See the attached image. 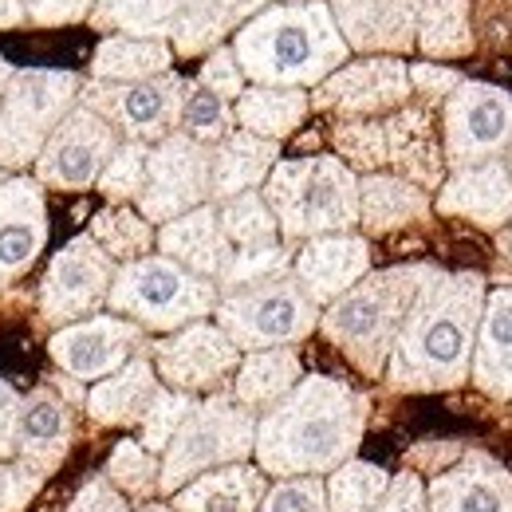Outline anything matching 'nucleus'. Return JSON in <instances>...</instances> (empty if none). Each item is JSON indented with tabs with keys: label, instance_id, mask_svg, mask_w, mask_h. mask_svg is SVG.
Wrapping results in <instances>:
<instances>
[{
	"label": "nucleus",
	"instance_id": "obj_23",
	"mask_svg": "<svg viewBox=\"0 0 512 512\" xmlns=\"http://www.w3.org/2000/svg\"><path fill=\"white\" fill-rule=\"evenodd\" d=\"M67 449H71V406L52 386H36L28 398H20L16 457L52 477Z\"/></svg>",
	"mask_w": 512,
	"mask_h": 512
},
{
	"label": "nucleus",
	"instance_id": "obj_58",
	"mask_svg": "<svg viewBox=\"0 0 512 512\" xmlns=\"http://www.w3.org/2000/svg\"><path fill=\"white\" fill-rule=\"evenodd\" d=\"M509 174H512V158H509Z\"/></svg>",
	"mask_w": 512,
	"mask_h": 512
},
{
	"label": "nucleus",
	"instance_id": "obj_41",
	"mask_svg": "<svg viewBox=\"0 0 512 512\" xmlns=\"http://www.w3.org/2000/svg\"><path fill=\"white\" fill-rule=\"evenodd\" d=\"M233 111H229V99L213 95L209 87L201 83H186V99H182V115H178V130L190 134L205 146H217L225 134H233Z\"/></svg>",
	"mask_w": 512,
	"mask_h": 512
},
{
	"label": "nucleus",
	"instance_id": "obj_9",
	"mask_svg": "<svg viewBox=\"0 0 512 512\" xmlns=\"http://www.w3.org/2000/svg\"><path fill=\"white\" fill-rule=\"evenodd\" d=\"M79 75L75 71H48V67H24L12 75L4 107H0V166L16 170L40 158L48 138L67 119V111L79 99Z\"/></svg>",
	"mask_w": 512,
	"mask_h": 512
},
{
	"label": "nucleus",
	"instance_id": "obj_55",
	"mask_svg": "<svg viewBox=\"0 0 512 512\" xmlns=\"http://www.w3.org/2000/svg\"><path fill=\"white\" fill-rule=\"evenodd\" d=\"M497 233H501V237H497V245H501V253L509 256L512 260V221L509 225H505V229H497Z\"/></svg>",
	"mask_w": 512,
	"mask_h": 512
},
{
	"label": "nucleus",
	"instance_id": "obj_8",
	"mask_svg": "<svg viewBox=\"0 0 512 512\" xmlns=\"http://www.w3.org/2000/svg\"><path fill=\"white\" fill-rule=\"evenodd\" d=\"M213 312H217V327L241 351L292 347L320 327V304L288 272L276 280L253 284V288L225 292Z\"/></svg>",
	"mask_w": 512,
	"mask_h": 512
},
{
	"label": "nucleus",
	"instance_id": "obj_44",
	"mask_svg": "<svg viewBox=\"0 0 512 512\" xmlns=\"http://www.w3.org/2000/svg\"><path fill=\"white\" fill-rule=\"evenodd\" d=\"M146 158H150V146L146 142H119V150L111 154V162L103 166L99 174V193L107 201H130L138 197L146 186Z\"/></svg>",
	"mask_w": 512,
	"mask_h": 512
},
{
	"label": "nucleus",
	"instance_id": "obj_53",
	"mask_svg": "<svg viewBox=\"0 0 512 512\" xmlns=\"http://www.w3.org/2000/svg\"><path fill=\"white\" fill-rule=\"evenodd\" d=\"M28 20V4L24 0H0V32L4 28H16Z\"/></svg>",
	"mask_w": 512,
	"mask_h": 512
},
{
	"label": "nucleus",
	"instance_id": "obj_7",
	"mask_svg": "<svg viewBox=\"0 0 512 512\" xmlns=\"http://www.w3.org/2000/svg\"><path fill=\"white\" fill-rule=\"evenodd\" d=\"M253 446H256V410L241 406L229 394H213V398H205V402L193 406L190 418L182 422V430L174 434V442L166 446L158 493H170L174 497L182 485H190L193 477L253 457Z\"/></svg>",
	"mask_w": 512,
	"mask_h": 512
},
{
	"label": "nucleus",
	"instance_id": "obj_43",
	"mask_svg": "<svg viewBox=\"0 0 512 512\" xmlns=\"http://www.w3.org/2000/svg\"><path fill=\"white\" fill-rule=\"evenodd\" d=\"M197 406L193 402V394L186 390H158L154 394V402H150V410L142 414V446L154 449V453H166V446L174 442V434L182 430V422L190 418V410Z\"/></svg>",
	"mask_w": 512,
	"mask_h": 512
},
{
	"label": "nucleus",
	"instance_id": "obj_51",
	"mask_svg": "<svg viewBox=\"0 0 512 512\" xmlns=\"http://www.w3.org/2000/svg\"><path fill=\"white\" fill-rule=\"evenodd\" d=\"M457 83H461V75L449 71V67H434V64L410 67V87H418L426 99H446V95H453Z\"/></svg>",
	"mask_w": 512,
	"mask_h": 512
},
{
	"label": "nucleus",
	"instance_id": "obj_4",
	"mask_svg": "<svg viewBox=\"0 0 512 512\" xmlns=\"http://www.w3.org/2000/svg\"><path fill=\"white\" fill-rule=\"evenodd\" d=\"M430 272H434V264H398V268L363 276L355 288H347L339 300L327 304V312L320 316L323 335L367 379H383L394 339H398L402 323L410 316V304Z\"/></svg>",
	"mask_w": 512,
	"mask_h": 512
},
{
	"label": "nucleus",
	"instance_id": "obj_48",
	"mask_svg": "<svg viewBox=\"0 0 512 512\" xmlns=\"http://www.w3.org/2000/svg\"><path fill=\"white\" fill-rule=\"evenodd\" d=\"M67 512H130L127 497L111 485L107 473H95L83 481V489L75 493V501L67 505Z\"/></svg>",
	"mask_w": 512,
	"mask_h": 512
},
{
	"label": "nucleus",
	"instance_id": "obj_2",
	"mask_svg": "<svg viewBox=\"0 0 512 512\" xmlns=\"http://www.w3.org/2000/svg\"><path fill=\"white\" fill-rule=\"evenodd\" d=\"M485 308L481 272H430L410 304L383 379L390 390H453L473 371Z\"/></svg>",
	"mask_w": 512,
	"mask_h": 512
},
{
	"label": "nucleus",
	"instance_id": "obj_12",
	"mask_svg": "<svg viewBox=\"0 0 512 512\" xmlns=\"http://www.w3.org/2000/svg\"><path fill=\"white\" fill-rule=\"evenodd\" d=\"M119 150V130L111 127L99 111L91 107H71L67 119L48 138V146L36 158V182L48 190L83 193L91 190Z\"/></svg>",
	"mask_w": 512,
	"mask_h": 512
},
{
	"label": "nucleus",
	"instance_id": "obj_22",
	"mask_svg": "<svg viewBox=\"0 0 512 512\" xmlns=\"http://www.w3.org/2000/svg\"><path fill=\"white\" fill-rule=\"evenodd\" d=\"M438 213L461 217L477 229H505L512 221V174L501 158L481 162V166H461L453 170L442 193H438Z\"/></svg>",
	"mask_w": 512,
	"mask_h": 512
},
{
	"label": "nucleus",
	"instance_id": "obj_25",
	"mask_svg": "<svg viewBox=\"0 0 512 512\" xmlns=\"http://www.w3.org/2000/svg\"><path fill=\"white\" fill-rule=\"evenodd\" d=\"M158 249L170 256V260L186 264L197 276L221 280V272H225V264L233 256V241L225 237L217 209L205 201V205H197V209H190V213H182V217H174V221L162 225Z\"/></svg>",
	"mask_w": 512,
	"mask_h": 512
},
{
	"label": "nucleus",
	"instance_id": "obj_21",
	"mask_svg": "<svg viewBox=\"0 0 512 512\" xmlns=\"http://www.w3.org/2000/svg\"><path fill=\"white\" fill-rule=\"evenodd\" d=\"M292 268H296V280L304 284V292L316 304H331L371 272V245L355 233L312 237L296 253Z\"/></svg>",
	"mask_w": 512,
	"mask_h": 512
},
{
	"label": "nucleus",
	"instance_id": "obj_47",
	"mask_svg": "<svg viewBox=\"0 0 512 512\" xmlns=\"http://www.w3.org/2000/svg\"><path fill=\"white\" fill-rule=\"evenodd\" d=\"M197 83L209 87V91L221 95V99H241V91H245V71H241V64H237L233 48H217V52L205 60Z\"/></svg>",
	"mask_w": 512,
	"mask_h": 512
},
{
	"label": "nucleus",
	"instance_id": "obj_1",
	"mask_svg": "<svg viewBox=\"0 0 512 512\" xmlns=\"http://www.w3.org/2000/svg\"><path fill=\"white\" fill-rule=\"evenodd\" d=\"M371 398L355 386L308 375L256 422V465L272 477H323L355 457Z\"/></svg>",
	"mask_w": 512,
	"mask_h": 512
},
{
	"label": "nucleus",
	"instance_id": "obj_29",
	"mask_svg": "<svg viewBox=\"0 0 512 512\" xmlns=\"http://www.w3.org/2000/svg\"><path fill=\"white\" fill-rule=\"evenodd\" d=\"M158 390L162 386H158V371L150 367V359L134 355L115 375H107V379L91 386L87 414L99 426H134V422H142V414L150 410Z\"/></svg>",
	"mask_w": 512,
	"mask_h": 512
},
{
	"label": "nucleus",
	"instance_id": "obj_16",
	"mask_svg": "<svg viewBox=\"0 0 512 512\" xmlns=\"http://www.w3.org/2000/svg\"><path fill=\"white\" fill-rule=\"evenodd\" d=\"M138 347H142V323L119 320V316H91L56 331L48 343V355L75 383H87V379L115 375L123 363L134 359Z\"/></svg>",
	"mask_w": 512,
	"mask_h": 512
},
{
	"label": "nucleus",
	"instance_id": "obj_3",
	"mask_svg": "<svg viewBox=\"0 0 512 512\" xmlns=\"http://www.w3.org/2000/svg\"><path fill=\"white\" fill-rule=\"evenodd\" d=\"M233 56L264 87H308L347 64V40L323 0H288L237 28Z\"/></svg>",
	"mask_w": 512,
	"mask_h": 512
},
{
	"label": "nucleus",
	"instance_id": "obj_50",
	"mask_svg": "<svg viewBox=\"0 0 512 512\" xmlns=\"http://www.w3.org/2000/svg\"><path fill=\"white\" fill-rule=\"evenodd\" d=\"M28 4V20L40 28H60V24H75L83 16H91L95 0H24Z\"/></svg>",
	"mask_w": 512,
	"mask_h": 512
},
{
	"label": "nucleus",
	"instance_id": "obj_10",
	"mask_svg": "<svg viewBox=\"0 0 512 512\" xmlns=\"http://www.w3.org/2000/svg\"><path fill=\"white\" fill-rule=\"evenodd\" d=\"M213 190V146L174 130L150 146L146 158V186L138 193V213L154 221H174L209 201Z\"/></svg>",
	"mask_w": 512,
	"mask_h": 512
},
{
	"label": "nucleus",
	"instance_id": "obj_30",
	"mask_svg": "<svg viewBox=\"0 0 512 512\" xmlns=\"http://www.w3.org/2000/svg\"><path fill=\"white\" fill-rule=\"evenodd\" d=\"M430 197L422 186L394 178V174H367L359 182V225L371 237H383L394 229H406L414 221H426Z\"/></svg>",
	"mask_w": 512,
	"mask_h": 512
},
{
	"label": "nucleus",
	"instance_id": "obj_18",
	"mask_svg": "<svg viewBox=\"0 0 512 512\" xmlns=\"http://www.w3.org/2000/svg\"><path fill=\"white\" fill-rule=\"evenodd\" d=\"M410 99V67L402 60H363V64L335 67L316 91L320 111L339 115H379L390 107H402Z\"/></svg>",
	"mask_w": 512,
	"mask_h": 512
},
{
	"label": "nucleus",
	"instance_id": "obj_26",
	"mask_svg": "<svg viewBox=\"0 0 512 512\" xmlns=\"http://www.w3.org/2000/svg\"><path fill=\"white\" fill-rule=\"evenodd\" d=\"M469 379L481 394L512 402V288H497L493 296H485Z\"/></svg>",
	"mask_w": 512,
	"mask_h": 512
},
{
	"label": "nucleus",
	"instance_id": "obj_11",
	"mask_svg": "<svg viewBox=\"0 0 512 512\" xmlns=\"http://www.w3.org/2000/svg\"><path fill=\"white\" fill-rule=\"evenodd\" d=\"M182 99H186V79H178L174 71L154 75V79H138V83H107L95 79L91 87H79V103L99 111L115 130H123L130 142H162L166 134L178 130L182 115Z\"/></svg>",
	"mask_w": 512,
	"mask_h": 512
},
{
	"label": "nucleus",
	"instance_id": "obj_34",
	"mask_svg": "<svg viewBox=\"0 0 512 512\" xmlns=\"http://www.w3.org/2000/svg\"><path fill=\"white\" fill-rule=\"evenodd\" d=\"M308 107L312 103L300 87H264V83H256L249 91H241V99H237V123L260 134V138L280 142L304 123Z\"/></svg>",
	"mask_w": 512,
	"mask_h": 512
},
{
	"label": "nucleus",
	"instance_id": "obj_56",
	"mask_svg": "<svg viewBox=\"0 0 512 512\" xmlns=\"http://www.w3.org/2000/svg\"><path fill=\"white\" fill-rule=\"evenodd\" d=\"M138 512H178L174 505H154V501H142L138 505Z\"/></svg>",
	"mask_w": 512,
	"mask_h": 512
},
{
	"label": "nucleus",
	"instance_id": "obj_33",
	"mask_svg": "<svg viewBox=\"0 0 512 512\" xmlns=\"http://www.w3.org/2000/svg\"><path fill=\"white\" fill-rule=\"evenodd\" d=\"M174 64L170 44L150 40V36H111L95 48L91 75L107 79V83H138V79H154L166 75Z\"/></svg>",
	"mask_w": 512,
	"mask_h": 512
},
{
	"label": "nucleus",
	"instance_id": "obj_42",
	"mask_svg": "<svg viewBox=\"0 0 512 512\" xmlns=\"http://www.w3.org/2000/svg\"><path fill=\"white\" fill-rule=\"evenodd\" d=\"M103 473L111 477V485L119 493L150 501L158 493V481H162V461H158L154 449H146L142 442H119L111 449V461H107Z\"/></svg>",
	"mask_w": 512,
	"mask_h": 512
},
{
	"label": "nucleus",
	"instance_id": "obj_5",
	"mask_svg": "<svg viewBox=\"0 0 512 512\" xmlns=\"http://www.w3.org/2000/svg\"><path fill=\"white\" fill-rule=\"evenodd\" d=\"M264 201L284 241L351 233L359 225V178L343 158H288L264 178Z\"/></svg>",
	"mask_w": 512,
	"mask_h": 512
},
{
	"label": "nucleus",
	"instance_id": "obj_32",
	"mask_svg": "<svg viewBox=\"0 0 512 512\" xmlns=\"http://www.w3.org/2000/svg\"><path fill=\"white\" fill-rule=\"evenodd\" d=\"M304 379L300 355L292 347H268V351H249L245 363L237 367L233 379V398L249 410H268L276 406L292 386Z\"/></svg>",
	"mask_w": 512,
	"mask_h": 512
},
{
	"label": "nucleus",
	"instance_id": "obj_17",
	"mask_svg": "<svg viewBox=\"0 0 512 512\" xmlns=\"http://www.w3.org/2000/svg\"><path fill=\"white\" fill-rule=\"evenodd\" d=\"M430 512H512V473L485 449H465L426 485Z\"/></svg>",
	"mask_w": 512,
	"mask_h": 512
},
{
	"label": "nucleus",
	"instance_id": "obj_13",
	"mask_svg": "<svg viewBox=\"0 0 512 512\" xmlns=\"http://www.w3.org/2000/svg\"><path fill=\"white\" fill-rule=\"evenodd\" d=\"M512 146V95L489 83H457L446 103V162L453 170L501 158Z\"/></svg>",
	"mask_w": 512,
	"mask_h": 512
},
{
	"label": "nucleus",
	"instance_id": "obj_20",
	"mask_svg": "<svg viewBox=\"0 0 512 512\" xmlns=\"http://www.w3.org/2000/svg\"><path fill=\"white\" fill-rule=\"evenodd\" d=\"M422 0H335L331 16L359 52H406L418 44Z\"/></svg>",
	"mask_w": 512,
	"mask_h": 512
},
{
	"label": "nucleus",
	"instance_id": "obj_52",
	"mask_svg": "<svg viewBox=\"0 0 512 512\" xmlns=\"http://www.w3.org/2000/svg\"><path fill=\"white\" fill-rule=\"evenodd\" d=\"M16 418H20V398L12 386L0 383V461L16 453Z\"/></svg>",
	"mask_w": 512,
	"mask_h": 512
},
{
	"label": "nucleus",
	"instance_id": "obj_14",
	"mask_svg": "<svg viewBox=\"0 0 512 512\" xmlns=\"http://www.w3.org/2000/svg\"><path fill=\"white\" fill-rule=\"evenodd\" d=\"M115 256H107L95 237H75L52 256L48 276L40 284V316L44 323H75L79 316H95L115 284Z\"/></svg>",
	"mask_w": 512,
	"mask_h": 512
},
{
	"label": "nucleus",
	"instance_id": "obj_15",
	"mask_svg": "<svg viewBox=\"0 0 512 512\" xmlns=\"http://www.w3.org/2000/svg\"><path fill=\"white\" fill-rule=\"evenodd\" d=\"M150 355H154L158 379L170 390H186V394H197V390L217 394V386L241 367V347L217 323L205 320L182 327L162 343H150Z\"/></svg>",
	"mask_w": 512,
	"mask_h": 512
},
{
	"label": "nucleus",
	"instance_id": "obj_31",
	"mask_svg": "<svg viewBox=\"0 0 512 512\" xmlns=\"http://www.w3.org/2000/svg\"><path fill=\"white\" fill-rule=\"evenodd\" d=\"M272 0H186L178 20H174V40L182 56H197L205 48H213L225 32L241 28L245 20H253L256 12H264Z\"/></svg>",
	"mask_w": 512,
	"mask_h": 512
},
{
	"label": "nucleus",
	"instance_id": "obj_40",
	"mask_svg": "<svg viewBox=\"0 0 512 512\" xmlns=\"http://www.w3.org/2000/svg\"><path fill=\"white\" fill-rule=\"evenodd\" d=\"M292 268V253L288 245L280 241H268V245H241L233 249L221 280H217V292H237V288H253L264 280H276Z\"/></svg>",
	"mask_w": 512,
	"mask_h": 512
},
{
	"label": "nucleus",
	"instance_id": "obj_27",
	"mask_svg": "<svg viewBox=\"0 0 512 512\" xmlns=\"http://www.w3.org/2000/svg\"><path fill=\"white\" fill-rule=\"evenodd\" d=\"M264 493H268L264 469L237 461V465H221V469L193 477L190 485L174 493L170 505L178 512H256Z\"/></svg>",
	"mask_w": 512,
	"mask_h": 512
},
{
	"label": "nucleus",
	"instance_id": "obj_35",
	"mask_svg": "<svg viewBox=\"0 0 512 512\" xmlns=\"http://www.w3.org/2000/svg\"><path fill=\"white\" fill-rule=\"evenodd\" d=\"M186 0H95L91 24L103 32H127V36H150L162 40L174 32V20Z\"/></svg>",
	"mask_w": 512,
	"mask_h": 512
},
{
	"label": "nucleus",
	"instance_id": "obj_46",
	"mask_svg": "<svg viewBox=\"0 0 512 512\" xmlns=\"http://www.w3.org/2000/svg\"><path fill=\"white\" fill-rule=\"evenodd\" d=\"M44 481H48V473L32 469L20 457L12 465H0V512H24V505L40 493Z\"/></svg>",
	"mask_w": 512,
	"mask_h": 512
},
{
	"label": "nucleus",
	"instance_id": "obj_37",
	"mask_svg": "<svg viewBox=\"0 0 512 512\" xmlns=\"http://www.w3.org/2000/svg\"><path fill=\"white\" fill-rule=\"evenodd\" d=\"M390 489V473L371 461H343L327 473V512H371Z\"/></svg>",
	"mask_w": 512,
	"mask_h": 512
},
{
	"label": "nucleus",
	"instance_id": "obj_6",
	"mask_svg": "<svg viewBox=\"0 0 512 512\" xmlns=\"http://www.w3.org/2000/svg\"><path fill=\"white\" fill-rule=\"evenodd\" d=\"M217 300H221L217 280L197 276L166 253H146L119 264L107 308L115 316H130L150 331H182L190 323L213 316Z\"/></svg>",
	"mask_w": 512,
	"mask_h": 512
},
{
	"label": "nucleus",
	"instance_id": "obj_49",
	"mask_svg": "<svg viewBox=\"0 0 512 512\" xmlns=\"http://www.w3.org/2000/svg\"><path fill=\"white\" fill-rule=\"evenodd\" d=\"M371 512H430L426 509V485L418 481V473H398V477H390V489Z\"/></svg>",
	"mask_w": 512,
	"mask_h": 512
},
{
	"label": "nucleus",
	"instance_id": "obj_19",
	"mask_svg": "<svg viewBox=\"0 0 512 512\" xmlns=\"http://www.w3.org/2000/svg\"><path fill=\"white\" fill-rule=\"evenodd\" d=\"M48 245V205L32 178L0 186V288L20 280Z\"/></svg>",
	"mask_w": 512,
	"mask_h": 512
},
{
	"label": "nucleus",
	"instance_id": "obj_36",
	"mask_svg": "<svg viewBox=\"0 0 512 512\" xmlns=\"http://www.w3.org/2000/svg\"><path fill=\"white\" fill-rule=\"evenodd\" d=\"M418 48L434 60H453L473 52L469 36V0H422L418 12Z\"/></svg>",
	"mask_w": 512,
	"mask_h": 512
},
{
	"label": "nucleus",
	"instance_id": "obj_38",
	"mask_svg": "<svg viewBox=\"0 0 512 512\" xmlns=\"http://www.w3.org/2000/svg\"><path fill=\"white\" fill-rule=\"evenodd\" d=\"M91 237H95V245L103 253L123 260V264L146 256L150 245L158 241L150 221L142 213H134V209H103V213H95L91 217Z\"/></svg>",
	"mask_w": 512,
	"mask_h": 512
},
{
	"label": "nucleus",
	"instance_id": "obj_28",
	"mask_svg": "<svg viewBox=\"0 0 512 512\" xmlns=\"http://www.w3.org/2000/svg\"><path fill=\"white\" fill-rule=\"evenodd\" d=\"M276 158H280V142H272V138H260L245 127L225 134L213 146V190H209V197L225 201V197L264 186Z\"/></svg>",
	"mask_w": 512,
	"mask_h": 512
},
{
	"label": "nucleus",
	"instance_id": "obj_24",
	"mask_svg": "<svg viewBox=\"0 0 512 512\" xmlns=\"http://www.w3.org/2000/svg\"><path fill=\"white\" fill-rule=\"evenodd\" d=\"M379 127H383V166L402 170L406 182H414V186H426V190L442 186L446 154H442V146H438L430 111H410V107H402L398 115L383 119Z\"/></svg>",
	"mask_w": 512,
	"mask_h": 512
},
{
	"label": "nucleus",
	"instance_id": "obj_57",
	"mask_svg": "<svg viewBox=\"0 0 512 512\" xmlns=\"http://www.w3.org/2000/svg\"><path fill=\"white\" fill-rule=\"evenodd\" d=\"M4 182H8V178H4V166H0V186H4Z\"/></svg>",
	"mask_w": 512,
	"mask_h": 512
},
{
	"label": "nucleus",
	"instance_id": "obj_39",
	"mask_svg": "<svg viewBox=\"0 0 512 512\" xmlns=\"http://www.w3.org/2000/svg\"><path fill=\"white\" fill-rule=\"evenodd\" d=\"M217 217H221V229H225V237L233 241V249H241V245H268V241H276V233H280L272 205L264 201V193H256V190L225 197L221 209H217Z\"/></svg>",
	"mask_w": 512,
	"mask_h": 512
},
{
	"label": "nucleus",
	"instance_id": "obj_45",
	"mask_svg": "<svg viewBox=\"0 0 512 512\" xmlns=\"http://www.w3.org/2000/svg\"><path fill=\"white\" fill-rule=\"evenodd\" d=\"M256 512H327V481L323 477H280Z\"/></svg>",
	"mask_w": 512,
	"mask_h": 512
},
{
	"label": "nucleus",
	"instance_id": "obj_54",
	"mask_svg": "<svg viewBox=\"0 0 512 512\" xmlns=\"http://www.w3.org/2000/svg\"><path fill=\"white\" fill-rule=\"evenodd\" d=\"M12 75H16V71H12V64H4V60H0V107H4V95H8Z\"/></svg>",
	"mask_w": 512,
	"mask_h": 512
}]
</instances>
